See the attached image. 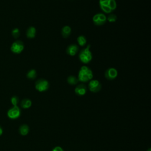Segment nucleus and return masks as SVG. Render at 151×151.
<instances>
[{
	"label": "nucleus",
	"mask_w": 151,
	"mask_h": 151,
	"mask_svg": "<svg viewBox=\"0 0 151 151\" xmlns=\"http://www.w3.org/2000/svg\"><path fill=\"white\" fill-rule=\"evenodd\" d=\"M88 88L93 93H97L101 88V85L97 80H91L88 83Z\"/></svg>",
	"instance_id": "nucleus-8"
},
{
	"label": "nucleus",
	"mask_w": 151,
	"mask_h": 151,
	"mask_svg": "<svg viewBox=\"0 0 151 151\" xmlns=\"http://www.w3.org/2000/svg\"><path fill=\"white\" fill-rule=\"evenodd\" d=\"M87 91V88L86 86L83 84H81L78 85L74 90V91L76 93V94L78 96H83L86 94Z\"/></svg>",
	"instance_id": "nucleus-11"
},
{
	"label": "nucleus",
	"mask_w": 151,
	"mask_h": 151,
	"mask_svg": "<svg viewBox=\"0 0 151 151\" xmlns=\"http://www.w3.org/2000/svg\"><path fill=\"white\" fill-rule=\"evenodd\" d=\"M51 151H64L63 149L60 146H55L52 149Z\"/></svg>",
	"instance_id": "nucleus-22"
},
{
	"label": "nucleus",
	"mask_w": 151,
	"mask_h": 151,
	"mask_svg": "<svg viewBox=\"0 0 151 151\" xmlns=\"http://www.w3.org/2000/svg\"><path fill=\"white\" fill-rule=\"evenodd\" d=\"M117 74H118L117 71L114 68H108L106 71L105 74H104L105 77L107 80H114V78H116V77L117 76Z\"/></svg>",
	"instance_id": "nucleus-9"
},
{
	"label": "nucleus",
	"mask_w": 151,
	"mask_h": 151,
	"mask_svg": "<svg viewBox=\"0 0 151 151\" xmlns=\"http://www.w3.org/2000/svg\"><path fill=\"white\" fill-rule=\"evenodd\" d=\"M147 151H151V149H150V148H149Z\"/></svg>",
	"instance_id": "nucleus-24"
},
{
	"label": "nucleus",
	"mask_w": 151,
	"mask_h": 151,
	"mask_svg": "<svg viewBox=\"0 0 151 151\" xmlns=\"http://www.w3.org/2000/svg\"><path fill=\"white\" fill-rule=\"evenodd\" d=\"M90 48V45H88L85 48L83 49L79 54V59L83 63L87 64L92 60V54Z\"/></svg>",
	"instance_id": "nucleus-3"
},
{
	"label": "nucleus",
	"mask_w": 151,
	"mask_h": 151,
	"mask_svg": "<svg viewBox=\"0 0 151 151\" xmlns=\"http://www.w3.org/2000/svg\"><path fill=\"white\" fill-rule=\"evenodd\" d=\"M29 127L27 124H22L19 128V133L22 136L27 135L29 133Z\"/></svg>",
	"instance_id": "nucleus-14"
},
{
	"label": "nucleus",
	"mask_w": 151,
	"mask_h": 151,
	"mask_svg": "<svg viewBox=\"0 0 151 151\" xmlns=\"http://www.w3.org/2000/svg\"><path fill=\"white\" fill-rule=\"evenodd\" d=\"M2 133H3V129H2V127L0 126V136L2 134Z\"/></svg>",
	"instance_id": "nucleus-23"
},
{
	"label": "nucleus",
	"mask_w": 151,
	"mask_h": 151,
	"mask_svg": "<svg viewBox=\"0 0 151 151\" xmlns=\"http://www.w3.org/2000/svg\"><path fill=\"white\" fill-rule=\"evenodd\" d=\"M24 43L20 40H16L14 41L11 47V50L13 53L20 54L24 50Z\"/></svg>",
	"instance_id": "nucleus-5"
},
{
	"label": "nucleus",
	"mask_w": 151,
	"mask_h": 151,
	"mask_svg": "<svg viewBox=\"0 0 151 151\" xmlns=\"http://www.w3.org/2000/svg\"><path fill=\"white\" fill-rule=\"evenodd\" d=\"M78 51V47L76 44H71L67 47L66 49V52L67 54L71 56L75 55Z\"/></svg>",
	"instance_id": "nucleus-10"
},
{
	"label": "nucleus",
	"mask_w": 151,
	"mask_h": 151,
	"mask_svg": "<svg viewBox=\"0 0 151 151\" xmlns=\"http://www.w3.org/2000/svg\"><path fill=\"white\" fill-rule=\"evenodd\" d=\"M35 87L40 92H43L47 90L49 88V83L47 80L40 78L38 80L35 84Z\"/></svg>",
	"instance_id": "nucleus-4"
},
{
	"label": "nucleus",
	"mask_w": 151,
	"mask_h": 151,
	"mask_svg": "<svg viewBox=\"0 0 151 151\" xmlns=\"http://www.w3.org/2000/svg\"><path fill=\"white\" fill-rule=\"evenodd\" d=\"M107 18L104 14L98 13L94 15L93 17V21L96 25L100 26L104 24L106 22Z\"/></svg>",
	"instance_id": "nucleus-6"
},
{
	"label": "nucleus",
	"mask_w": 151,
	"mask_h": 151,
	"mask_svg": "<svg viewBox=\"0 0 151 151\" xmlns=\"http://www.w3.org/2000/svg\"><path fill=\"white\" fill-rule=\"evenodd\" d=\"M77 42L79 45L80 46H84L87 42L86 38L84 35H80L77 37Z\"/></svg>",
	"instance_id": "nucleus-18"
},
{
	"label": "nucleus",
	"mask_w": 151,
	"mask_h": 151,
	"mask_svg": "<svg viewBox=\"0 0 151 151\" xmlns=\"http://www.w3.org/2000/svg\"><path fill=\"white\" fill-rule=\"evenodd\" d=\"M71 32V28L70 26H64L61 29V34L64 38H67L70 36Z\"/></svg>",
	"instance_id": "nucleus-12"
},
{
	"label": "nucleus",
	"mask_w": 151,
	"mask_h": 151,
	"mask_svg": "<svg viewBox=\"0 0 151 151\" xmlns=\"http://www.w3.org/2000/svg\"><path fill=\"white\" fill-rule=\"evenodd\" d=\"M18 102H19V99L17 96H14L11 98V103L13 105V106H17Z\"/></svg>",
	"instance_id": "nucleus-21"
},
{
	"label": "nucleus",
	"mask_w": 151,
	"mask_h": 151,
	"mask_svg": "<svg viewBox=\"0 0 151 151\" xmlns=\"http://www.w3.org/2000/svg\"><path fill=\"white\" fill-rule=\"evenodd\" d=\"M21 106L23 109H28L31 106L32 102L29 99H24L21 102Z\"/></svg>",
	"instance_id": "nucleus-15"
},
{
	"label": "nucleus",
	"mask_w": 151,
	"mask_h": 151,
	"mask_svg": "<svg viewBox=\"0 0 151 151\" xmlns=\"http://www.w3.org/2000/svg\"><path fill=\"white\" fill-rule=\"evenodd\" d=\"M99 5L101 9L105 13H110L117 6L115 0H99Z\"/></svg>",
	"instance_id": "nucleus-2"
},
{
	"label": "nucleus",
	"mask_w": 151,
	"mask_h": 151,
	"mask_svg": "<svg viewBox=\"0 0 151 151\" xmlns=\"http://www.w3.org/2000/svg\"><path fill=\"white\" fill-rule=\"evenodd\" d=\"M67 82L69 84L76 85L78 82V80L76 77L74 76H70L67 78Z\"/></svg>",
	"instance_id": "nucleus-17"
},
{
	"label": "nucleus",
	"mask_w": 151,
	"mask_h": 151,
	"mask_svg": "<svg viewBox=\"0 0 151 151\" xmlns=\"http://www.w3.org/2000/svg\"><path fill=\"white\" fill-rule=\"evenodd\" d=\"M12 35L14 38H17L19 37L20 35V31L19 29L18 28H15L12 30L11 32Z\"/></svg>",
	"instance_id": "nucleus-19"
},
{
	"label": "nucleus",
	"mask_w": 151,
	"mask_h": 151,
	"mask_svg": "<svg viewBox=\"0 0 151 151\" xmlns=\"http://www.w3.org/2000/svg\"><path fill=\"white\" fill-rule=\"evenodd\" d=\"M20 114L21 110L17 106L10 108L7 112V116L11 119H16L20 116Z\"/></svg>",
	"instance_id": "nucleus-7"
},
{
	"label": "nucleus",
	"mask_w": 151,
	"mask_h": 151,
	"mask_svg": "<svg viewBox=\"0 0 151 151\" xmlns=\"http://www.w3.org/2000/svg\"><path fill=\"white\" fill-rule=\"evenodd\" d=\"M93 77L91 70L86 65L82 66L78 74V80L81 82H87L91 80Z\"/></svg>",
	"instance_id": "nucleus-1"
},
{
	"label": "nucleus",
	"mask_w": 151,
	"mask_h": 151,
	"mask_svg": "<svg viewBox=\"0 0 151 151\" xmlns=\"http://www.w3.org/2000/svg\"><path fill=\"white\" fill-rule=\"evenodd\" d=\"M37 77V71L34 69H31L27 73V77L29 79L33 80Z\"/></svg>",
	"instance_id": "nucleus-16"
},
{
	"label": "nucleus",
	"mask_w": 151,
	"mask_h": 151,
	"mask_svg": "<svg viewBox=\"0 0 151 151\" xmlns=\"http://www.w3.org/2000/svg\"><path fill=\"white\" fill-rule=\"evenodd\" d=\"M36 29L34 27H29L26 31L27 37L28 38H33L35 37Z\"/></svg>",
	"instance_id": "nucleus-13"
},
{
	"label": "nucleus",
	"mask_w": 151,
	"mask_h": 151,
	"mask_svg": "<svg viewBox=\"0 0 151 151\" xmlns=\"http://www.w3.org/2000/svg\"><path fill=\"white\" fill-rule=\"evenodd\" d=\"M107 21L110 22H114L116 21L117 20V16L115 15V14H110L107 18H106Z\"/></svg>",
	"instance_id": "nucleus-20"
}]
</instances>
